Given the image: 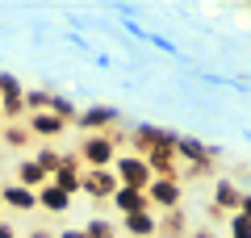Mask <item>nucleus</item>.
Here are the masks:
<instances>
[{"instance_id":"obj_1","label":"nucleus","mask_w":251,"mask_h":238,"mask_svg":"<svg viewBox=\"0 0 251 238\" xmlns=\"http://www.w3.org/2000/svg\"><path fill=\"white\" fill-rule=\"evenodd\" d=\"M122 142H126V134H117V130H109V134H84L80 150H75L80 163H84V171H109Z\"/></svg>"},{"instance_id":"obj_2","label":"nucleus","mask_w":251,"mask_h":238,"mask_svg":"<svg viewBox=\"0 0 251 238\" xmlns=\"http://www.w3.org/2000/svg\"><path fill=\"white\" fill-rule=\"evenodd\" d=\"M113 176H117V184L122 188H138V192H147V184H151V167H147V159L143 155H117L113 159Z\"/></svg>"},{"instance_id":"obj_3","label":"nucleus","mask_w":251,"mask_h":238,"mask_svg":"<svg viewBox=\"0 0 251 238\" xmlns=\"http://www.w3.org/2000/svg\"><path fill=\"white\" fill-rule=\"evenodd\" d=\"M117 121H122L117 105H84L80 117H75V125L84 134H109V130H117Z\"/></svg>"},{"instance_id":"obj_4","label":"nucleus","mask_w":251,"mask_h":238,"mask_svg":"<svg viewBox=\"0 0 251 238\" xmlns=\"http://www.w3.org/2000/svg\"><path fill=\"white\" fill-rule=\"evenodd\" d=\"M147 201H151L155 213L180 209V201H184V180H151L147 184Z\"/></svg>"},{"instance_id":"obj_5","label":"nucleus","mask_w":251,"mask_h":238,"mask_svg":"<svg viewBox=\"0 0 251 238\" xmlns=\"http://www.w3.org/2000/svg\"><path fill=\"white\" fill-rule=\"evenodd\" d=\"M172 150H176V159H188V167H201V163H214V159L222 155L218 146H205L201 138H188V134H176Z\"/></svg>"},{"instance_id":"obj_6","label":"nucleus","mask_w":251,"mask_h":238,"mask_svg":"<svg viewBox=\"0 0 251 238\" xmlns=\"http://www.w3.org/2000/svg\"><path fill=\"white\" fill-rule=\"evenodd\" d=\"M50 184L63 188L67 196L80 192V188H84V163H80V155H63V163H59V171L50 176Z\"/></svg>"},{"instance_id":"obj_7","label":"nucleus","mask_w":251,"mask_h":238,"mask_svg":"<svg viewBox=\"0 0 251 238\" xmlns=\"http://www.w3.org/2000/svg\"><path fill=\"white\" fill-rule=\"evenodd\" d=\"M239 196H243L239 180L218 176V180H214V192H209V205H214V209H222L226 217H230V213H239Z\"/></svg>"},{"instance_id":"obj_8","label":"nucleus","mask_w":251,"mask_h":238,"mask_svg":"<svg viewBox=\"0 0 251 238\" xmlns=\"http://www.w3.org/2000/svg\"><path fill=\"white\" fill-rule=\"evenodd\" d=\"M25 130H29V138H42V142H50V146H54V138L67 134V121H59V117L46 109V113H29L25 117Z\"/></svg>"},{"instance_id":"obj_9","label":"nucleus","mask_w":251,"mask_h":238,"mask_svg":"<svg viewBox=\"0 0 251 238\" xmlns=\"http://www.w3.org/2000/svg\"><path fill=\"white\" fill-rule=\"evenodd\" d=\"M122 234L130 238H159V213L147 209V213H130V217H117Z\"/></svg>"},{"instance_id":"obj_10","label":"nucleus","mask_w":251,"mask_h":238,"mask_svg":"<svg viewBox=\"0 0 251 238\" xmlns=\"http://www.w3.org/2000/svg\"><path fill=\"white\" fill-rule=\"evenodd\" d=\"M84 196H92V201H109V196L117 192V176H113V167L109 171H84V188H80Z\"/></svg>"},{"instance_id":"obj_11","label":"nucleus","mask_w":251,"mask_h":238,"mask_svg":"<svg viewBox=\"0 0 251 238\" xmlns=\"http://www.w3.org/2000/svg\"><path fill=\"white\" fill-rule=\"evenodd\" d=\"M109 201L117 205V217H130V213H147V209H151L147 192H138V188H122V184H117V192L109 196Z\"/></svg>"},{"instance_id":"obj_12","label":"nucleus","mask_w":251,"mask_h":238,"mask_svg":"<svg viewBox=\"0 0 251 238\" xmlns=\"http://www.w3.org/2000/svg\"><path fill=\"white\" fill-rule=\"evenodd\" d=\"M0 201H4V209H13V213L38 209V192H29V188H21V184H4L0 188Z\"/></svg>"},{"instance_id":"obj_13","label":"nucleus","mask_w":251,"mask_h":238,"mask_svg":"<svg viewBox=\"0 0 251 238\" xmlns=\"http://www.w3.org/2000/svg\"><path fill=\"white\" fill-rule=\"evenodd\" d=\"M13 184H21V188H29V192H38L42 184H50V176L38 167L34 159H21V163H17V176H13Z\"/></svg>"},{"instance_id":"obj_14","label":"nucleus","mask_w":251,"mask_h":238,"mask_svg":"<svg viewBox=\"0 0 251 238\" xmlns=\"http://www.w3.org/2000/svg\"><path fill=\"white\" fill-rule=\"evenodd\" d=\"M38 209H46V213H67V209H72V196L63 192V188H54V184H42V188H38Z\"/></svg>"},{"instance_id":"obj_15","label":"nucleus","mask_w":251,"mask_h":238,"mask_svg":"<svg viewBox=\"0 0 251 238\" xmlns=\"http://www.w3.org/2000/svg\"><path fill=\"white\" fill-rule=\"evenodd\" d=\"M184 226H188V217L180 209L159 213V238H184Z\"/></svg>"},{"instance_id":"obj_16","label":"nucleus","mask_w":251,"mask_h":238,"mask_svg":"<svg viewBox=\"0 0 251 238\" xmlns=\"http://www.w3.org/2000/svg\"><path fill=\"white\" fill-rule=\"evenodd\" d=\"M50 113L59 117V121L72 125L75 117H80V105H75V96H67V92H54V96H50Z\"/></svg>"},{"instance_id":"obj_17","label":"nucleus","mask_w":251,"mask_h":238,"mask_svg":"<svg viewBox=\"0 0 251 238\" xmlns=\"http://www.w3.org/2000/svg\"><path fill=\"white\" fill-rule=\"evenodd\" d=\"M34 163L46 171V176H54V171H59V163H63V150L50 146V142H42V146H38V155H34Z\"/></svg>"},{"instance_id":"obj_18","label":"nucleus","mask_w":251,"mask_h":238,"mask_svg":"<svg viewBox=\"0 0 251 238\" xmlns=\"http://www.w3.org/2000/svg\"><path fill=\"white\" fill-rule=\"evenodd\" d=\"M50 96H54L50 88H25V117L29 113H46V109H50Z\"/></svg>"},{"instance_id":"obj_19","label":"nucleus","mask_w":251,"mask_h":238,"mask_svg":"<svg viewBox=\"0 0 251 238\" xmlns=\"http://www.w3.org/2000/svg\"><path fill=\"white\" fill-rule=\"evenodd\" d=\"M84 238H117V221L113 217H92L84 226Z\"/></svg>"},{"instance_id":"obj_20","label":"nucleus","mask_w":251,"mask_h":238,"mask_svg":"<svg viewBox=\"0 0 251 238\" xmlns=\"http://www.w3.org/2000/svg\"><path fill=\"white\" fill-rule=\"evenodd\" d=\"M0 138L9 142V146H29V142H34V138H29V130H25V121H9L4 130H0Z\"/></svg>"},{"instance_id":"obj_21","label":"nucleus","mask_w":251,"mask_h":238,"mask_svg":"<svg viewBox=\"0 0 251 238\" xmlns=\"http://www.w3.org/2000/svg\"><path fill=\"white\" fill-rule=\"evenodd\" d=\"M226 234H230V238H251V217L230 213V217H226Z\"/></svg>"},{"instance_id":"obj_22","label":"nucleus","mask_w":251,"mask_h":238,"mask_svg":"<svg viewBox=\"0 0 251 238\" xmlns=\"http://www.w3.org/2000/svg\"><path fill=\"white\" fill-rule=\"evenodd\" d=\"M13 92H25V84L13 71H0V96H13Z\"/></svg>"},{"instance_id":"obj_23","label":"nucleus","mask_w":251,"mask_h":238,"mask_svg":"<svg viewBox=\"0 0 251 238\" xmlns=\"http://www.w3.org/2000/svg\"><path fill=\"white\" fill-rule=\"evenodd\" d=\"M147 42H151L155 50H163V54H180V46L172 42V38H163V34H147Z\"/></svg>"},{"instance_id":"obj_24","label":"nucleus","mask_w":251,"mask_h":238,"mask_svg":"<svg viewBox=\"0 0 251 238\" xmlns=\"http://www.w3.org/2000/svg\"><path fill=\"white\" fill-rule=\"evenodd\" d=\"M239 213H243V217H251V188H243V196H239Z\"/></svg>"},{"instance_id":"obj_25","label":"nucleus","mask_w":251,"mask_h":238,"mask_svg":"<svg viewBox=\"0 0 251 238\" xmlns=\"http://www.w3.org/2000/svg\"><path fill=\"white\" fill-rule=\"evenodd\" d=\"M0 238H21V234H17V226H13V221L0 217Z\"/></svg>"},{"instance_id":"obj_26","label":"nucleus","mask_w":251,"mask_h":238,"mask_svg":"<svg viewBox=\"0 0 251 238\" xmlns=\"http://www.w3.org/2000/svg\"><path fill=\"white\" fill-rule=\"evenodd\" d=\"M67 42H72V46H75V50H84V54H92V46H88V42H84V38H80V34H67Z\"/></svg>"},{"instance_id":"obj_27","label":"nucleus","mask_w":251,"mask_h":238,"mask_svg":"<svg viewBox=\"0 0 251 238\" xmlns=\"http://www.w3.org/2000/svg\"><path fill=\"white\" fill-rule=\"evenodd\" d=\"M21 238H54V234H50V230H25Z\"/></svg>"},{"instance_id":"obj_28","label":"nucleus","mask_w":251,"mask_h":238,"mask_svg":"<svg viewBox=\"0 0 251 238\" xmlns=\"http://www.w3.org/2000/svg\"><path fill=\"white\" fill-rule=\"evenodd\" d=\"M54 238H84V230H59Z\"/></svg>"},{"instance_id":"obj_29","label":"nucleus","mask_w":251,"mask_h":238,"mask_svg":"<svg viewBox=\"0 0 251 238\" xmlns=\"http://www.w3.org/2000/svg\"><path fill=\"white\" fill-rule=\"evenodd\" d=\"M243 134H247V138H251V125H247V130H243Z\"/></svg>"},{"instance_id":"obj_30","label":"nucleus","mask_w":251,"mask_h":238,"mask_svg":"<svg viewBox=\"0 0 251 238\" xmlns=\"http://www.w3.org/2000/svg\"><path fill=\"white\" fill-rule=\"evenodd\" d=\"M0 213H4V201H0Z\"/></svg>"},{"instance_id":"obj_31","label":"nucleus","mask_w":251,"mask_h":238,"mask_svg":"<svg viewBox=\"0 0 251 238\" xmlns=\"http://www.w3.org/2000/svg\"><path fill=\"white\" fill-rule=\"evenodd\" d=\"M247 180H251V167H247Z\"/></svg>"}]
</instances>
